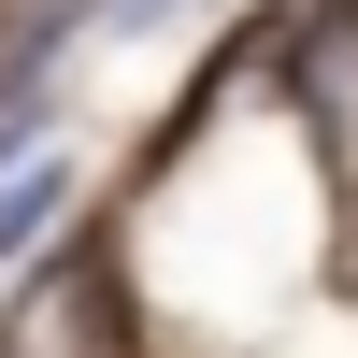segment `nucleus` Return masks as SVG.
Here are the masks:
<instances>
[{
    "label": "nucleus",
    "instance_id": "1",
    "mask_svg": "<svg viewBox=\"0 0 358 358\" xmlns=\"http://www.w3.org/2000/svg\"><path fill=\"white\" fill-rule=\"evenodd\" d=\"M43 215H72V158H29V172H0V273L29 258V229Z\"/></svg>",
    "mask_w": 358,
    "mask_h": 358
},
{
    "label": "nucleus",
    "instance_id": "2",
    "mask_svg": "<svg viewBox=\"0 0 358 358\" xmlns=\"http://www.w3.org/2000/svg\"><path fill=\"white\" fill-rule=\"evenodd\" d=\"M101 15H115V29H158V15H172V0H101Z\"/></svg>",
    "mask_w": 358,
    "mask_h": 358
}]
</instances>
